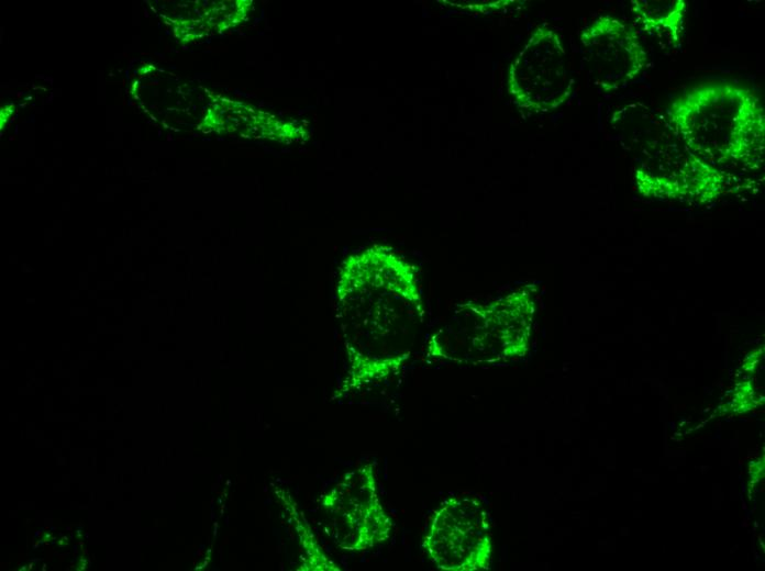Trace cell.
Returning a JSON list of instances; mask_svg holds the SVG:
<instances>
[{
	"instance_id": "cell-1",
	"label": "cell",
	"mask_w": 765,
	"mask_h": 571,
	"mask_svg": "<svg viewBox=\"0 0 765 571\" xmlns=\"http://www.w3.org/2000/svg\"><path fill=\"white\" fill-rule=\"evenodd\" d=\"M680 141L718 169L763 163L765 111L750 89L729 82H706L685 90L665 110Z\"/></svg>"
},
{
	"instance_id": "cell-2",
	"label": "cell",
	"mask_w": 765,
	"mask_h": 571,
	"mask_svg": "<svg viewBox=\"0 0 765 571\" xmlns=\"http://www.w3.org/2000/svg\"><path fill=\"white\" fill-rule=\"evenodd\" d=\"M611 123L623 145L637 157L636 181L644 194L706 200L721 190V171L680 141L666 115L637 102L614 112Z\"/></svg>"
},
{
	"instance_id": "cell-3",
	"label": "cell",
	"mask_w": 765,
	"mask_h": 571,
	"mask_svg": "<svg viewBox=\"0 0 765 571\" xmlns=\"http://www.w3.org/2000/svg\"><path fill=\"white\" fill-rule=\"evenodd\" d=\"M424 547L439 569H489L492 541L489 513L484 501L470 493L446 500L430 523Z\"/></svg>"
},
{
	"instance_id": "cell-4",
	"label": "cell",
	"mask_w": 765,
	"mask_h": 571,
	"mask_svg": "<svg viewBox=\"0 0 765 571\" xmlns=\"http://www.w3.org/2000/svg\"><path fill=\"white\" fill-rule=\"evenodd\" d=\"M572 91L573 80L561 37L554 30L539 26L509 68L508 92L513 103L545 113L564 104Z\"/></svg>"
},
{
	"instance_id": "cell-5",
	"label": "cell",
	"mask_w": 765,
	"mask_h": 571,
	"mask_svg": "<svg viewBox=\"0 0 765 571\" xmlns=\"http://www.w3.org/2000/svg\"><path fill=\"white\" fill-rule=\"evenodd\" d=\"M584 68L603 92L636 80L647 65V53L636 32L619 19L600 15L580 33Z\"/></svg>"
},
{
	"instance_id": "cell-6",
	"label": "cell",
	"mask_w": 765,
	"mask_h": 571,
	"mask_svg": "<svg viewBox=\"0 0 765 571\" xmlns=\"http://www.w3.org/2000/svg\"><path fill=\"white\" fill-rule=\"evenodd\" d=\"M331 492L334 515L345 533L342 547L347 550H363L384 541L390 530V520L386 516L377 497L370 466L348 473L345 480Z\"/></svg>"
},
{
	"instance_id": "cell-7",
	"label": "cell",
	"mask_w": 765,
	"mask_h": 571,
	"mask_svg": "<svg viewBox=\"0 0 765 571\" xmlns=\"http://www.w3.org/2000/svg\"><path fill=\"white\" fill-rule=\"evenodd\" d=\"M686 11L685 0L631 1V12L642 31L672 44L680 41Z\"/></svg>"
}]
</instances>
